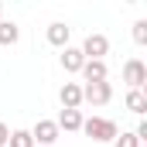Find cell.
I'll list each match as a JSON object with an SVG mask.
<instances>
[{"mask_svg": "<svg viewBox=\"0 0 147 147\" xmlns=\"http://www.w3.org/2000/svg\"><path fill=\"white\" fill-rule=\"evenodd\" d=\"M17 38H21V28L14 24V21H0V45L7 48V45H17Z\"/></svg>", "mask_w": 147, "mask_h": 147, "instance_id": "7c38bea8", "label": "cell"}, {"mask_svg": "<svg viewBox=\"0 0 147 147\" xmlns=\"http://www.w3.org/2000/svg\"><path fill=\"white\" fill-rule=\"evenodd\" d=\"M58 137H62V130H58L55 120H38L34 130H31V140H34V144H45V147H51Z\"/></svg>", "mask_w": 147, "mask_h": 147, "instance_id": "5b68a950", "label": "cell"}, {"mask_svg": "<svg viewBox=\"0 0 147 147\" xmlns=\"http://www.w3.org/2000/svg\"><path fill=\"white\" fill-rule=\"evenodd\" d=\"M106 75H110L106 62H86V65H82V79H86V86H89V82H106Z\"/></svg>", "mask_w": 147, "mask_h": 147, "instance_id": "30bf717a", "label": "cell"}, {"mask_svg": "<svg viewBox=\"0 0 147 147\" xmlns=\"http://www.w3.org/2000/svg\"><path fill=\"white\" fill-rule=\"evenodd\" d=\"M58 99H62V110H79L82 106V86L79 82H65L58 89Z\"/></svg>", "mask_w": 147, "mask_h": 147, "instance_id": "8992f818", "label": "cell"}, {"mask_svg": "<svg viewBox=\"0 0 147 147\" xmlns=\"http://www.w3.org/2000/svg\"><path fill=\"white\" fill-rule=\"evenodd\" d=\"M79 51L86 55V62H106V55H110V38L106 34H86V41H82Z\"/></svg>", "mask_w": 147, "mask_h": 147, "instance_id": "7a4b0ae2", "label": "cell"}, {"mask_svg": "<svg viewBox=\"0 0 147 147\" xmlns=\"http://www.w3.org/2000/svg\"><path fill=\"white\" fill-rule=\"evenodd\" d=\"M0 21H3V3H0Z\"/></svg>", "mask_w": 147, "mask_h": 147, "instance_id": "e0dca14e", "label": "cell"}, {"mask_svg": "<svg viewBox=\"0 0 147 147\" xmlns=\"http://www.w3.org/2000/svg\"><path fill=\"white\" fill-rule=\"evenodd\" d=\"M113 147H144L134 134H116V140H113Z\"/></svg>", "mask_w": 147, "mask_h": 147, "instance_id": "5bb4252c", "label": "cell"}, {"mask_svg": "<svg viewBox=\"0 0 147 147\" xmlns=\"http://www.w3.org/2000/svg\"><path fill=\"white\" fill-rule=\"evenodd\" d=\"M123 103H127L130 113L144 116V113H147V92H144V89H127V99H123Z\"/></svg>", "mask_w": 147, "mask_h": 147, "instance_id": "8fae6325", "label": "cell"}, {"mask_svg": "<svg viewBox=\"0 0 147 147\" xmlns=\"http://www.w3.org/2000/svg\"><path fill=\"white\" fill-rule=\"evenodd\" d=\"M7 137H10V127L0 123V147H7Z\"/></svg>", "mask_w": 147, "mask_h": 147, "instance_id": "2e32d148", "label": "cell"}, {"mask_svg": "<svg viewBox=\"0 0 147 147\" xmlns=\"http://www.w3.org/2000/svg\"><path fill=\"white\" fill-rule=\"evenodd\" d=\"M48 45H55V48H69V38H72V28L69 24H62V21H55V24H48Z\"/></svg>", "mask_w": 147, "mask_h": 147, "instance_id": "52a82bcc", "label": "cell"}, {"mask_svg": "<svg viewBox=\"0 0 147 147\" xmlns=\"http://www.w3.org/2000/svg\"><path fill=\"white\" fill-rule=\"evenodd\" d=\"M82 134L92 137L96 144H110V140H116L120 127L113 120H106V116H89V120H82Z\"/></svg>", "mask_w": 147, "mask_h": 147, "instance_id": "6da1fadb", "label": "cell"}, {"mask_svg": "<svg viewBox=\"0 0 147 147\" xmlns=\"http://www.w3.org/2000/svg\"><path fill=\"white\" fill-rule=\"evenodd\" d=\"M82 65H86V55L79 51V48H62V69L65 72H82Z\"/></svg>", "mask_w": 147, "mask_h": 147, "instance_id": "9c48e42d", "label": "cell"}, {"mask_svg": "<svg viewBox=\"0 0 147 147\" xmlns=\"http://www.w3.org/2000/svg\"><path fill=\"white\" fill-rule=\"evenodd\" d=\"M113 99V86L110 82H89V86H82V103H89V106H106Z\"/></svg>", "mask_w": 147, "mask_h": 147, "instance_id": "3957f363", "label": "cell"}, {"mask_svg": "<svg viewBox=\"0 0 147 147\" xmlns=\"http://www.w3.org/2000/svg\"><path fill=\"white\" fill-rule=\"evenodd\" d=\"M134 41L137 45H147V21H137L134 24Z\"/></svg>", "mask_w": 147, "mask_h": 147, "instance_id": "9a60e30c", "label": "cell"}, {"mask_svg": "<svg viewBox=\"0 0 147 147\" xmlns=\"http://www.w3.org/2000/svg\"><path fill=\"white\" fill-rule=\"evenodd\" d=\"M7 147H34V140H31V130H10Z\"/></svg>", "mask_w": 147, "mask_h": 147, "instance_id": "4fadbf2b", "label": "cell"}, {"mask_svg": "<svg viewBox=\"0 0 147 147\" xmlns=\"http://www.w3.org/2000/svg\"><path fill=\"white\" fill-rule=\"evenodd\" d=\"M123 82H127L130 89H144V82H147V65L140 62V58H127V62H123Z\"/></svg>", "mask_w": 147, "mask_h": 147, "instance_id": "277c9868", "label": "cell"}, {"mask_svg": "<svg viewBox=\"0 0 147 147\" xmlns=\"http://www.w3.org/2000/svg\"><path fill=\"white\" fill-rule=\"evenodd\" d=\"M82 120H86V116H82V110H62L55 123H58V130H69V134H79V130H82Z\"/></svg>", "mask_w": 147, "mask_h": 147, "instance_id": "ba28073f", "label": "cell"}]
</instances>
